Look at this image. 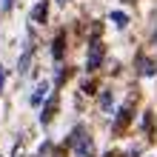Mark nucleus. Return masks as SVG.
<instances>
[{
	"label": "nucleus",
	"instance_id": "1",
	"mask_svg": "<svg viewBox=\"0 0 157 157\" xmlns=\"http://www.w3.org/2000/svg\"><path fill=\"white\" fill-rule=\"evenodd\" d=\"M75 154L77 157H91L94 154V143H91V137H86L83 132H75Z\"/></svg>",
	"mask_w": 157,
	"mask_h": 157
},
{
	"label": "nucleus",
	"instance_id": "8",
	"mask_svg": "<svg viewBox=\"0 0 157 157\" xmlns=\"http://www.w3.org/2000/svg\"><path fill=\"white\" fill-rule=\"evenodd\" d=\"M3 9H12V0H3Z\"/></svg>",
	"mask_w": 157,
	"mask_h": 157
},
{
	"label": "nucleus",
	"instance_id": "3",
	"mask_svg": "<svg viewBox=\"0 0 157 157\" xmlns=\"http://www.w3.org/2000/svg\"><path fill=\"white\" fill-rule=\"evenodd\" d=\"M46 94H49V83H40V86L34 89V94H32V106H40L46 100Z\"/></svg>",
	"mask_w": 157,
	"mask_h": 157
},
{
	"label": "nucleus",
	"instance_id": "10",
	"mask_svg": "<svg viewBox=\"0 0 157 157\" xmlns=\"http://www.w3.org/2000/svg\"><path fill=\"white\" fill-rule=\"evenodd\" d=\"M57 3H66V0H57Z\"/></svg>",
	"mask_w": 157,
	"mask_h": 157
},
{
	"label": "nucleus",
	"instance_id": "9",
	"mask_svg": "<svg viewBox=\"0 0 157 157\" xmlns=\"http://www.w3.org/2000/svg\"><path fill=\"white\" fill-rule=\"evenodd\" d=\"M0 86H3V69H0Z\"/></svg>",
	"mask_w": 157,
	"mask_h": 157
},
{
	"label": "nucleus",
	"instance_id": "4",
	"mask_svg": "<svg viewBox=\"0 0 157 157\" xmlns=\"http://www.w3.org/2000/svg\"><path fill=\"white\" fill-rule=\"evenodd\" d=\"M46 12H49V3L40 0V3L34 6V12H32V20H34V23H43V20H46Z\"/></svg>",
	"mask_w": 157,
	"mask_h": 157
},
{
	"label": "nucleus",
	"instance_id": "6",
	"mask_svg": "<svg viewBox=\"0 0 157 157\" xmlns=\"http://www.w3.org/2000/svg\"><path fill=\"white\" fill-rule=\"evenodd\" d=\"M52 112H54V100H52V103H49V106L43 109V114H40V123H43V126H46V123L52 120Z\"/></svg>",
	"mask_w": 157,
	"mask_h": 157
},
{
	"label": "nucleus",
	"instance_id": "5",
	"mask_svg": "<svg viewBox=\"0 0 157 157\" xmlns=\"http://www.w3.org/2000/svg\"><path fill=\"white\" fill-rule=\"evenodd\" d=\"M52 54H54V60H60V54H63V34H57V40H54V49H52Z\"/></svg>",
	"mask_w": 157,
	"mask_h": 157
},
{
	"label": "nucleus",
	"instance_id": "2",
	"mask_svg": "<svg viewBox=\"0 0 157 157\" xmlns=\"http://www.w3.org/2000/svg\"><path fill=\"white\" fill-rule=\"evenodd\" d=\"M100 60H103V46H100L97 40L89 46V57H86V69L89 71H94L97 66H100Z\"/></svg>",
	"mask_w": 157,
	"mask_h": 157
},
{
	"label": "nucleus",
	"instance_id": "7",
	"mask_svg": "<svg viewBox=\"0 0 157 157\" xmlns=\"http://www.w3.org/2000/svg\"><path fill=\"white\" fill-rule=\"evenodd\" d=\"M112 20H114L117 26H126V14H120V12H114V14H112Z\"/></svg>",
	"mask_w": 157,
	"mask_h": 157
}]
</instances>
